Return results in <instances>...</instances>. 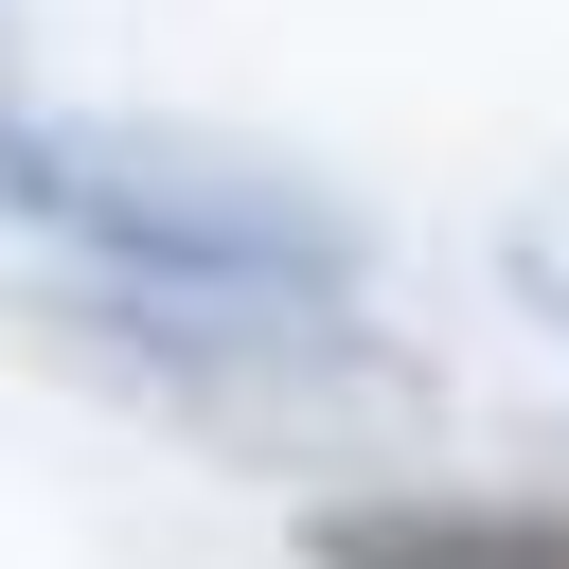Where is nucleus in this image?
Here are the masks:
<instances>
[{
    "label": "nucleus",
    "mask_w": 569,
    "mask_h": 569,
    "mask_svg": "<svg viewBox=\"0 0 569 569\" xmlns=\"http://www.w3.org/2000/svg\"><path fill=\"white\" fill-rule=\"evenodd\" d=\"M0 213L107 249L160 302H338L356 231L267 178V160H196V142H124V124H0Z\"/></svg>",
    "instance_id": "obj_1"
},
{
    "label": "nucleus",
    "mask_w": 569,
    "mask_h": 569,
    "mask_svg": "<svg viewBox=\"0 0 569 569\" xmlns=\"http://www.w3.org/2000/svg\"><path fill=\"white\" fill-rule=\"evenodd\" d=\"M302 551H320V569H569V498H516V480H391V498H320Z\"/></svg>",
    "instance_id": "obj_2"
},
{
    "label": "nucleus",
    "mask_w": 569,
    "mask_h": 569,
    "mask_svg": "<svg viewBox=\"0 0 569 569\" xmlns=\"http://www.w3.org/2000/svg\"><path fill=\"white\" fill-rule=\"evenodd\" d=\"M533 284H551V302H569V249H533Z\"/></svg>",
    "instance_id": "obj_3"
}]
</instances>
